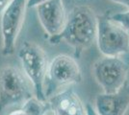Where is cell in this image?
I'll return each instance as SVG.
<instances>
[{
    "instance_id": "cell-3",
    "label": "cell",
    "mask_w": 129,
    "mask_h": 115,
    "mask_svg": "<svg viewBox=\"0 0 129 115\" xmlns=\"http://www.w3.org/2000/svg\"><path fill=\"white\" fill-rule=\"evenodd\" d=\"M81 81L82 74L77 61L69 55L56 56L47 67L44 84L45 96L48 99L59 92L61 88L79 83Z\"/></svg>"
},
{
    "instance_id": "cell-8",
    "label": "cell",
    "mask_w": 129,
    "mask_h": 115,
    "mask_svg": "<svg viewBox=\"0 0 129 115\" xmlns=\"http://www.w3.org/2000/svg\"><path fill=\"white\" fill-rule=\"evenodd\" d=\"M39 20L49 38L57 37L67 19L66 7L62 0H47L36 7Z\"/></svg>"
},
{
    "instance_id": "cell-16",
    "label": "cell",
    "mask_w": 129,
    "mask_h": 115,
    "mask_svg": "<svg viewBox=\"0 0 129 115\" xmlns=\"http://www.w3.org/2000/svg\"><path fill=\"white\" fill-rule=\"evenodd\" d=\"M109 1L117 3V4H120V5L122 6H125L126 8L129 9V0H109Z\"/></svg>"
},
{
    "instance_id": "cell-9",
    "label": "cell",
    "mask_w": 129,
    "mask_h": 115,
    "mask_svg": "<svg viewBox=\"0 0 129 115\" xmlns=\"http://www.w3.org/2000/svg\"><path fill=\"white\" fill-rule=\"evenodd\" d=\"M94 107L100 115H124L129 108V83L113 93L97 94Z\"/></svg>"
},
{
    "instance_id": "cell-13",
    "label": "cell",
    "mask_w": 129,
    "mask_h": 115,
    "mask_svg": "<svg viewBox=\"0 0 129 115\" xmlns=\"http://www.w3.org/2000/svg\"><path fill=\"white\" fill-rule=\"evenodd\" d=\"M85 109H86V115H100L91 103H87L85 105Z\"/></svg>"
},
{
    "instance_id": "cell-11",
    "label": "cell",
    "mask_w": 129,
    "mask_h": 115,
    "mask_svg": "<svg viewBox=\"0 0 129 115\" xmlns=\"http://www.w3.org/2000/svg\"><path fill=\"white\" fill-rule=\"evenodd\" d=\"M21 109L27 115H44L47 106L45 102L39 100L36 96H32L23 103Z\"/></svg>"
},
{
    "instance_id": "cell-17",
    "label": "cell",
    "mask_w": 129,
    "mask_h": 115,
    "mask_svg": "<svg viewBox=\"0 0 129 115\" xmlns=\"http://www.w3.org/2000/svg\"><path fill=\"white\" fill-rule=\"evenodd\" d=\"M9 115H27V114L20 108V109H16V110H15V111H13V112H11Z\"/></svg>"
},
{
    "instance_id": "cell-10",
    "label": "cell",
    "mask_w": 129,
    "mask_h": 115,
    "mask_svg": "<svg viewBox=\"0 0 129 115\" xmlns=\"http://www.w3.org/2000/svg\"><path fill=\"white\" fill-rule=\"evenodd\" d=\"M47 101L54 115H86L85 105L71 88L57 92Z\"/></svg>"
},
{
    "instance_id": "cell-2",
    "label": "cell",
    "mask_w": 129,
    "mask_h": 115,
    "mask_svg": "<svg viewBox=\"0 0 129 115\" xmlns=\"http://www.w3.org/2000/svg\"><path fill=\"white\" fill-rule=\"evenodd\" d=\"M18 58L23 71L32 83L35 96L39 100L46 102L44 84L48 64L43 49L35 42L25 41L18 50Z\"/></svg>"
},
{
    "instance_id": "cell-14",
    "label": "cell",
    "mask_w": 129,
    "mask_h": 115,
    "mask_svg": "<svg viewBox=\"0 0 129 115\" xmlns=\"http://www.w3.org/2000/svg\"><path fill=\"white\" fill-rule=\"evenodd\" d=\"M47 0H27V9H31V8H36L37 6L42 4L43 2H45Z\"/></svg>"
},
{
    "instance_id": "cell-4",
    "label": "cell",
    "mask_w": 129,
    "mask_h": 115,
    "mask_svg": "<svg viewBox=\"0 0 129 115\" xmlns=\"http://www.w3.org/2000/svg\"><path fill=\"white\" fill-rule=\"evenodd\" d=\"M103 56L118 57L129 51V31L111 17H97L96 40Z\"/></svg>"
},
{
    "instance_id": "cell-15",
    "label": "cell",
    "mask_w": 129,
    "mask_h": 115,
    "mask_svg": "<svg viewBox=\"0 0 129 115\" xmlns=\"http://www.w3.org/2000/svg\"><path fill=\"white\" fill-rule=\"evenodd\" d=\"M12 0H0V15L2 14V12L6 9V7L9 5V3Z\"/></svg>"
},
{
    "instance_id": "cell-18",
    "label": "cell",
    "mask_w": 129,
    "mask_h": 115,
    "mask_svg": "<svg viewBox=\"0 0 129 115\" xmlns=\"http://www.w3.org/2000/svg\"><path fill=\"white\" fill-rule=\"evenodd\" d=\"M63 1V3H64V7L67 8L68 6H70L71 3H72V0H62Z\"/></svg>"
},
{
    "instance_id": "cell-1",
    "label": "cell",
    "mask_w": 129,
    "mask_h": 115,
    "mask_svg": "<svg viewBox=\"0 0 129 115\" xmlns=\"http://www.w3.org/2000/svg\"><path fill=\"white\" fill-rule=\"evenodd\" d=\"M97 17L93 10L86 5L73 7L67 15L62 32L54 38H49L51 44H58L64 40L75 50L79 56L96 40Z\"/></svg>"
},
{
    "instance_id": "cell-6",
    "label": "cell",
    "mask_w": 129,
    "mask_h": 115,
    "mask_svg": "<svg viewBox=\"0 0 129 115\" xmlns=\"http://www.w3.org/2000/svg\"><path fill=\"white\" fill-rule=\"evenodd\" d=\"M27 0H12L0 15V29L2 36L1 52L3 56L15 53L16 40L24 23Z\"/></svg>"
},
{
    "instance_id": "cell-12",
    "label": "cell",
    "mask_w": 129,
    "mask_h": 115,
    "mask_svg": "<svg viewBox=\"0 0 129 115\" xmlns=\"http://www.w3.org/2000/svg\"><path fill=\"white\" fill-rule=\"evenodd\" d=\"M111 18L114 21L118 22V24H120L124 29H126L129 31V10L126 12H119L116 13L111 16Z\"/></svg>"
},
{
    "instance_id": "cell-5",
    "label": "cell",
    "mask_w": 129,
    "mask_h": 115,
    "mask_svg": "<svg viewBox=\"0 0 129 115\" xmlns=\"http://www.w3.org/2000/svg\"><path fill=\"white\" fill-rule=\"evenodd\" d=\"M32 97L29 83L16 67L4 66L0 69V112L5 108L24 103Z\"/></svg>"
},
{
    "instance_id": "cell-7",
    "label": "cell",
    "mask_w": 129,
    "mask_h": 115,
    "mask_svg": "<svg viewBox=\"0 0 129 115\" xmlns=\"http://www.w3.org/2000/svg\"><path fill=\"white\" fill-rule=\"evenodd\" d=\"M92 73L103 92L113 93L126 82L128 66L118 57L104 56L94 62Z\"/></svg>"
}]
</instances>
